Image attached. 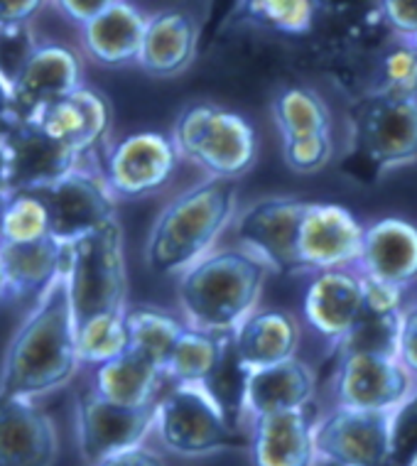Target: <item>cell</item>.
Returning <instances> with one entry per match:
<instances>
[{"label": "cell", "mask_w": 417, "mask_h": 466, "mask_svg": "<svg viewBox=\"0 0 417 466\" xmlns=\"http://www.w3.org/2000/svg\"><path fill=\"white\" fill-rule=\"evenodd\" d=\"M320 0H243V15L273 33L310 35L320 15Z\"/></svg>", "instance_id": "cell-33"}, {"label": "cell", "mask_w": 417, "mask_h": 466, "mask_svg": "<svg viewBox=\"0 0 417 466\" xmlns=\"http://www.w3.org/2000/svg\"><path fill=\"white\" fill-rule=\"evenodd\" d=\"M353 153L376 172L417 162V94L376 91L353 108Z\"/></svg>", "instance_id": "cell-7"}, {"label": "cell", "mask_w": 417, "mask_h": 466, "mask_svg": "<svg viewBox=\"0 0 417 466\" xmlns=\"http://www.w3.org/2000/svg\"><path fill=\"white\" fill-rule=\"evenodd\" d=\"M402 312L376 314L359 312L353 327L339 339L334 349L339 356L344 354H391L398 356L401 349Z\"/></svg>", "instance_id": "cell-32"}, {"label": "cell", "mask_w": 417, "mask_h": 466, "mask_svg": "<svg viewBox=\"0 0 417 466\" xmlns=\"http://www.w3.org/2000/svg\"><path fill=\"white\" fill-rule=\"evenodd\" d=\"M150 432H155V405H118L94 388L76 398V437L86 464L140 447Z\"/></svg>", "instance_id": "cell-10"}, {"label": "cell", "mask_w": 417, "mask_h": 466, "mask_svg": "<svg viewBox=\"0 0 417 466\" xmlns=\"http://www.w3.org/2000/svg\"><path fill=\"white\" fill-rule=\"evenodd\" d=\"M201 25L187 10H160L147 15L137 66L155 79H172L197 59Z\"/></svg>", "instance_id": "cell-19"}, {"label": "cell", "mask_w": 417, "mask_h": 466, "mask_svg": "<svg viewBox=\"0 0 417 466\" xmlns=\"http://www.w3.org/2000/svg\"><path fill=\"white\" fill-rule=\"evenodd\" d=\"M376 8L398 37H417V0H376Z\"/></svg>", "instance_id": "cell-38"}, {"label": "cell", "mask_w": 417, "mask_h": 466, "mask_svg": "<svg viewBox=\"0 0 417 466\" xmlns=\"http://www.w3.org/2000/svg\"><path fill=\"white\" fill-rule=\"evenodd\" d=\"M317 378L302 359L263 366L249 370L246 380V420L260 418L268 412L297 410L314 400Z\"/></svg>", "instance_id": "cell-25"}, {"label": "cell", "mask_w": 417, "mask_h": 466, "mask_svg": "<svg viewBox=\"0 0 417 466\" xmlns=\"http://www.w3.org/2000/svg\"><path fill=\"white\" fill-rule=\"evenodd\" d=\"M243 10V0H208L204 23H201V47H208L219 40L226 25Z\"/></svg>", "instance_id": "cell-39"}, {"label": "cell", "mask_w": 417, "mask_h": 466, "mask_svg": "<svg viewBox=\"0 0 417 466\" xmlns=\"http://www.w3.org/2000/svg\"><path fill=\"white\" fill-rule=\"evenodd\" d=\"M363 278L408 288L417 280V226L408 218L383 217L366 226L361 260Z\"/></svg>", "instance_id": "cell-22"}, {"label": "cell", "mask_w": 417, "mask_h": 466, "mask_svg": "<svg viewBox=\"0 0 417 466\" xmlns=\"http://www.w3.org/2000/svg\"><path fill=\"white\" fill-rule=\"evenodd\" d=\"M310 201L297 197H268L250 204L236 218V238L256 253L273 273H302L297 258V233Z\"/></svg>", "instance_id": "cell-11"}, {"label": "cell", "mask_w": 417, "mask_h": 466, "mask_svg": "<svg viewBox=\"0 0 417 466\" xmlns=\"http://www.w3.org/2000/svg\"><path fill=\"white\" fill-rule=\"evenodd\" d=\"M55 8L76 25H86L88 20H94L98 13H104L106 8H111L113 3L118 0H52Z\"/></svg>", "instance_id": "cell-42"}, {"label": "cell", "mask_w": 417, "mask_h": 466, "mask_svg": "<svg viewBox=\"0 0 417 466\" xmlns=\"http://www.w3.org/2000/svg\"><path fill=\"white\" fill-rule=\"evenodd\" d=\"M273 273L243 246L214 248L179 275L185 322L214 334H231L258 309L265 280Z\"/></svg>", "instance_id": "cell-2"}, {"label": "cell", "mask_w": 417, "mask_h": 466, "mask_svg": "<svg viewBox=\"0 0 417 466\" xmlns=\"http://www.w3.org/2000/svg\"><path fill=\"white\" fill-rule=\"evenodd\" d=\"M417 388V378L391 354L339 356L334 373L337 405L359 410H395Z\"/></svg>", "instance_id": "cell-13"}, {"label": "cell", "mask_w": 417, "mask_h": 466, "mask_svg": "<svg viewBox=\"0 0 417 466\" xmlns=\"http://www.w3.org/2000/svg\"><path fill=\"white\" fill-rule=\"evenodd\" d=\"M273 121L282 140L331 133L330 106L310 86L280 91L273 104Z\"/></svg>", "instance_id": "cell-29"}, {"label": "cell", "mask_w": 417, "mask_h": 466, "mask_svg": "<svg viewBox=\"0 0 417 466\" xmlns=\"http://www.w3.org/2000/svg\"><path fill=\"white\" fill-rule=\"evenodd\" d=\"M334 157V140L331 133L321 136L297 137V140H282V160L292 172L312 175L330 165Z\"/></svg>", "instance_id": "cell-36"}, {"label": "cell", "mask_w": 417, "mask_h": 466, "mask_svg": "<svg viewBox=\"0 0 417 466\" xmlns=\"http://www.w3.org/2000/svg\"><path fill=\"white\" fill-rule=\"evenodd\" d=\"M35 121L40 123L49 136L74 147L76 153L86 155L106 140L111 130L113 111L106 94L91 86H79L72 94L45 106L35 116Z\"/></svg>", "instance_id": "cell-21"}, {"label": "cell", "mask_w": 417, "mask_h": 466, "mask_svg": "<svg viewBox=\"0 0 417 466\" xmlns=\"http://www.w3.org/2000/svg\"><path fill=\"white\" fill-rule=\"evenodd\" d=\"M363 233L366 226L346 207L310 201L297 233V258L302 273L356 268L361 260Z\"/></svg>", "instance_id": "cell-12"}, {"label": "cell", "mask_w": 417, "mask_h": 466, "mask_svg": "<svg viewBox=\"0 0 417 466\" xmlns=\"http://www.w3.org/2000/svg\"><path fill=\"white\" fill-rule=\"evenodd\" d=\"M165 370L140 351H123L94 370V390L108 400L128 408L158 405V393L165 383Z\"/></svg>", "instance_id": "cell-27"}, {"label": "cell", "mask_w": 417, "mask_h": 466, "mask_svg": "<svg viewBox=\"0 0 417 466\" xmlns=\"http://www.w3.org/2000/svg\"><path fill=\"white\" fill-rule=\"evenodd\" d=\"M0 298H3V256H0Z\"/></svg>", "instance_id": "cell-47"}, {"label": "cell", "mask_w": 417, "mask_h": 466, "mask_svg": "<svg viewBox=\"0 0 417 466\" xmlns=\"http://www.w3.org/2000/svg\"><path fill=\"white\" fill-rule=\"evenodd\" d=\"M317 466H341V464H334V461H327V459H320V464Z\"/></svg>", "instance_id": "cell-48"}, {"label": "cell", "mask_w": 417, "mask_h": 466, "mask_svg": "<svg viewBox=\"0 0 417 466\" xmlns=\"http://www.w3.org/2000/svg\"><path fill=\"white\" fill-rule=\"evenodd\" d=\"M128 329H126V309L88 317L76 324V349L81 363L101 366L123 351H128Z\"/></svg>", "instance_id": "cell-31"}, {"label": "cell", "mask_w": 417, "mask_h": 466, "mask_svg": "<svg viewBox=\"0 0 417 466\" xmlns=\"http://www.w3.org/2000/svg\"><path fill=\"white\" fill-rule=\"evenodd\" d=\"M226 334H214V331L197 329L187 324L185 334L172 349V354L165 366V378L169 383H207L224 349Z\"/></svg>", "instance_id": "cell-30"}, {"label": "cell", "mask_w": 417, "mask_h": 466, "mask_svg": "<svg viewBox=\"0 0 417 466\" xmlns=\"http://www.w3.org/2000/svg\"><path fill=\"white\" fill-rule=\"evenodd\" d=\"M79 86H84L81 56L72 47L56 42L37 45L13 79L15 118H35L45 106Z\"/></svg>", "instance_id": "cell-16"}, {"label": "cell", "mask_w": 417, "mask_h": 466, "mask_svg": "<svg viewBox=\"0 0 417 466\" xmlns=\"http://www.w3.org/2000/svg\"><path fill=\"white\" fill-rule=\"evenodd\" d=\"M391 461L417 466V388L391 412Z\"/></svg>", "instance_id": "cell-35"}, {"label": "cell", "mask_w": 417, "mask_h": 466, "mask_svg": "<svg viewBox=\"0 0 417 466\" xmlns=\"http://www.w3.org/2000/svg\"><path fill=\"white\" fill-rule=\"evenodd\" d=\"M88 466H165V459L155 450H150V447L140 444V447H133V450L116 451L111 457L94 461V464Z\"/></svg>", "instance_id": "cell-43"}, {"label": "cell", "mask_w": 417, "mask_h": 466, "mask_svg": "<svg viewBox=\"0 0 417 466\" xmlns=\"http://www.w3.org/2000/svg\"><path fill=\"white\" fill-rule=\"evenodd\" d=\"M398 356L408 366L410 373L417 378V302L402 309L401 349H398Z\"/></svg>", "instance_id": "cell-40"}, {"label": "cell", "mask_w": 417, "mask_h": 466, "mask_svg": "<svg viewBox=\"0 0 417 466\" xmlns=\"http://www.w3.org/2000/svg\"><path fill=\"white\" fill-rule=\"evenodd\" d=\"M155 434L177 457H208L239 444V427L204 383H175L155 405Z\"/></svg>", "instance_id": "cell-6"}, {"label": "cell", "mask_w": 417, "mask_h": 466, "mask_svg": "<svg viewBox=\"0 0 417 466\" xmlns=\"http://www.w3.org/2000/svg\"><path fill=\"white\" fill-rule=\"evenodd\" d=\"M3 256V298H40L66 270V243L45 236L27 243H0Z\"/></svg>", "instance_id": "cell-24"}, {"label": "cell", "mask_w": 417, "mask_h": 466, "mask_svg": "<svg viewBox=\"0 0 417 466\" xmlns=\"http://www.w3.org/2000/svg\"><path fill=\"white\" fill-rule=\"evenodd\" d=\"M52 233L47 201L35 189L10 194L8 209L0 224V243H27Z\"/></svg>", "instance_id": "cell-34"}, {"label": "cell", "mask_w": 417, "mask_h": 466, "mask_svg": "<svg viewBox=\"0 0 417 466\" xmlns=\"http://www.w3.org/2000/svg\"><path fill=\"white\" fill-rule=\"evenodd\" d=\"M314 418L307 408L278 410L249 422L250 466H317Z\"/></svg>", "instance_id": "cell-17"}, {"label": "cell", "mask_w": 417, "mask_h": 466, "mask_svg": "<svg viewBox=\"0 0 417 466\" xmlns=\"http://www.w3.org/2000/svg\"><path fill=\"white\" fill-rule=\"evenodd\" d=\"M55 420L33 398H0V466H55Z\"/></svg>", "instance_id": "cell-18"}, {"label": "cell", "mask_w": 417, "mask_h": 466, "mask_svg": "<svg viewBox=\"0 0 417 466\" xmlns=\"http://www.w3.org/2000/svg\"><path fill=\"white\" fill-rule=\"evenodd\" d=\"M10 153V192L45 189L79 167L84 157L55 136H49L35 118H13L0 128Z\"/></svg>", "instance_id": "cell-14"}, {"label": "cell", "mask_w": 417, "mask_h": 466, "mask_svg": "<svg viewBox=\"0 0 417 466\" xmlns=\"http://www.w3.org/2000/svg\"><path fill=\"white\" fill-rule=\"evenodd\" d=\"M15 118V108H13V81L0 72V128Z\"/></svg>", "instance_id": "cell-44"}, {"label": "cell", "mask_w": 417, "mask_h": 466, "mask_svg": "<svg viewBox=\"0 0 417 466\" xmlns=\"http://www.w3.org/2000/svg\"><path fill=\"white\" fill-rule=\"evenodd\" d=\"M49 0H0V27L30 25Z\"/></svg>", "instance_id": "cell-41"}, {"label": "cell", "mask_w": 417, "mask_h": 466, "mask_svg": "<svg viewBox=\"0 0 417 466\" xmlns=\"http://www.w3.org/2000/svg\"><path fill=\"white\" fill-rule=\"evenodd\" d=\"M35 192H40L47 201L52 236L65 243L76 241L84 233L97 231L116 218V194L106 177H97L81 167L52 187Z\"/></svg>", "instance_id": "cell-15"}, {"label": "cell", "mask_w": 417, "mask_h": 466, "mask_svg": "<svg viewBox=\"0 0 417 466\" xmlns=\"http://www.w3.org/2000/svg\"><path fill=\"white\" fill-rule=\"evenodd\" d=\"M126 329L130 341L128 349L153 359L165 370L172 349L185 334L187 322L160 307L133 305L126 307Z\"/></svg>", "instance_id": "cell-28"}, {"label": "cell", "mask_w": 417, "mask_h": 466, "mask_svg": "<svg viewBox=\"0 0 417 466\" xmlns=\"http://www.w3.org/2000/svg\"><path fill=\"white\" fill-rule=\"evenodd\" d=\"M8 177H10V153H8V145H5V140L0 137V185L8 187Z\"/></svg>", "instance_id": "cell-45"}, {"label": "cell", "mask_w": 417, "mask_h": 466, "mask_svg": "<svg viewBox=\"0 0 417 466\" xmlns=\"http://www.w3.org/2000/svg\"><path fill=\"white\" fill-rule=\"evenodd\" d=\"M236 214V179L211 177L169 201L147 236L145 260L158 275H182L217 246Z\"/></svg>", "instance_id": "cell-3"}, {"label": "cell", "mask_w": 417, "mask_h": 466, "mask_svg": "<svg viewBox=\"0 0 417 466\" xmlns=\"http://www.w3.org/2000/svg\"><path fill=\"white\" fill-rule=\"evenodd\" d=\"M81 366L66 273L35 302L0 366V398H42L65 388Z\"/></svg>", "instance_id": "cell-1"}, {"label": "cell", "mask_w": 417, "mask_h": 466, "mask_svg": "<svg viewBox=\"0 0 417 466\" xmlns=\"http://www.w3.org/2000/svg\"><path fill=\"white\" fill-rule=\"evenodd\" d=\"M236 351L249 370L295 359L300 324L285 309H256L233 331Z\"/></svg>", "instance_id": "cell-26"}, {"label": "cell", "mask_w": 417, "mask_h": 466, "mask_svg": "<svg viewBox=\"0 0 417 466\" xmlns=\"http://www.w3.org/2000/svg\"><path fill=\"white\" fill-rule=\"evenodd\" d=\"M412 47L417 49V37H412Z\"/></svg>", "instance_id": "cell-49"}, {"label": "cell", "mask_w": 417, "mask_h": 466, "mask_svg": "<svg viewBox=\"0 0 417 466\" xmlns=\"http://www.w3.org/2000/svg\"><path fill=\"white\" fill-rule=\"evenodd\" d=\"M391 412L337 405L314 425L320 459L341 466H393Z\"/></svg>", "instance_id": "cell-9"}, {"label": "cell", "mask_w": 417, "mask_h": 466, "mask_svg": "<svg viewBox=\"0 0 417 466\" xmlns=\"http://www.w3.org/2000/svg\"><path fill=\"white\" fill-rule=\"evenodd\" d=\"M182 155L172 136L140 130L121 137L106 155L104 177L121 199H143L172 182Z\"/></svg>", "instance_id": "cell-8"}, {"label": "cell", "mask_w": 417, "mask_h": 466, "mask_svg": "<svg viewBox=\"0 0 417 466\" xmlns=\"http://www.w3.org/2000/svg\"><path fill=\"white\" fill-rule=\"evenodd\" d=\"M147 15H143L128 0H118L94 20L81 25V45L86 55L106 69L137 65Z\"/></svg>", "instance_id": "cell-23"}, {"label": "cell", "mask_w": 417, "mask_h": 466, "mask_svg": "<svg viewBox=\"0 0 417 466\" xmlns=\"http://www.w3.org/2000/svg\"><path fill=\"white\" fill-rule=\"evenodd\" d=\"M363 302V275L351 268L314 273L305 292V319L314 334L337 344L359 319Z\"/></svg>", "instance_id": "cell-20"}, {"label": "cell", "mask_w": 417, "mask_h": 466, "mask_svg": "<svg viewBox=\"0 0 417 466\" xmlns=\"http://www.w3.org/2000/svg\"><path fill=\"white\" fill-rule=\"evenodd\" d=\"M37 47L30 25H15V27H0V72L10 81L15 79L25 59L33 55Z\"/></svg>", "instance_id": "cell-37"}, {"label": "cell", "mask_w": 417, "mask_h": 466, "mask_svg": "<svg viewBox=\"0 0 417 466\" xmlns=\"http://www.w3.org/2000/svg\"><path fill=\"white\" fill-rule=\"evenodd\" d=\"M66 285L76 324L106 312H123L128 275L118 218L66 243Z\"/></svg>", "instance_id": "cell-5"}, {"label": "cell", "mask_w": 417, "mask_h": 466, "mask_svg": "<svg viewBox=\"0 0 417 466\" xmlns=\"http://www.w3.org/2000/svg\"><path fill=\"white\" fill-rule=\"evenodd\" d=\"M10 189L8 187L0 185V224H3V214H5V209H8V201H10Z\"/></svg>", "instance_id": "cell-46"}, {"label": "cell", "mask_w": 417, "mask_h": 466, "mask_svg": "<svg viewBox=\"0 0 417 466\" xmlns=\"http://www.w3.org/2000/svg\"><path fill=\"white\" fill-rule=\"evenodd\" d=\"M182 160L199 165L208 177L239 179L256 165L258 137L249 118L224 106H187L172 130Z\"/></svg>", "instance_id": "cell-4"}]
</instances>
